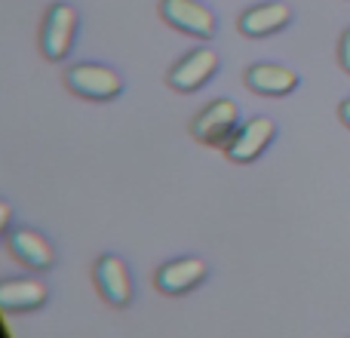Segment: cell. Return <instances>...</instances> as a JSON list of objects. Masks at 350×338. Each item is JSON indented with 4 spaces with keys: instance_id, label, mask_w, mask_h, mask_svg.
I'll return each mask as SVG.
<instances>
[{
    "instance_id": "cell-9",
    "label": "cell",
    "mask_w": 350,
    "mask_h": 338,
    "mask_svg": "<svg viewBox=\"0 0 350 338\" xmlns=\"http://www.w3.org/2000/svg\"><path fill=\"white\" fill-rule=\"evenodd\" d=\"M49 302V286L37 277H6L0 280V311L28 314Z\"/></svg>"
},
{
    "instance_id": "cell-8",
    "label": "cell",
    "mask_w": 350,
    "mask_h": 338,
    "mask_svg": "<svg viewBox=\"0 0 350 338\" xmlns=\"http://www.w3.org/2000/svg\"><path fill=\"white\" fill-rule=\"evenodd\" d=\"M218 71V53L209 47H200L185 53L178 62L170 68L166 83L178 92H197L200 86H206L212 80V74Z\"/></svg>"
},
{
    "instance_id": "cell-10",
    "label": "cell",
    "mask_w": 350,
    "mask_h": 338,
    "mask_svg": "<svg viewBox=\"0 0 350 338\" xmlns=\"http://www.w3.org/2000/svg\"><path fill=\"white\" fill-rule=\"evenodd\" d=\"M10 252H12V259L22 261L31 271H49L55 265V246L49 243V237H43L34 228H12Z\"/></svg>"
},
{
    "instance_id": "cell-13",
    "label": "cell",
    "mask_w": 350,
    "mask_h": 338,
    "mask_svg": "<svg viewBox=\"0 0 350 338\" xmlns=\"http://www.w3.org/2000/svg\"><path fill=\"white\" fill-rule=\"evenodd\" d=\"M338 65L345 74H350V28H345V34L338 40Z\"/></svg>"
},
{
    "instance_id": "cell-6",
    "label": "cell",
    "mask_w": 350,
    "mask_h": 338,
    "mask_svg": "<svg viewBox=\"0 0 350 338\" xmlns=\"http://www.w3.org/2000/svg\"><path fill=\"white\" fill-rule=\"evenodd\" d=\"M273 139H277V123L271 117H252L230 135V142L224 145V154L234 164H255L271 148Z\"/></svg>"
},
{
    "instance_id": "cell-7",
    "label": "cell",
    "mask_w": 350,
    "mask_h": 338,
    "mask_svg": "<svg viewBox=\"0 0 350 338\" xmlns=\"http://www.w3.org/2000/svg\"><path fill=\"white\" fill-rule=\"evenodd\" d=\"M206 274H209V265H206L200 255H181V259H172L157 268L154 286H157V292H163V296L178 298V296H187L191 289H197L206 280Z\"/></svg>"
},
{
    "instance_id": "cell-15",
    "label": "cell",
    "mask_w": 350,
    "mask_h": 338,
    "mask_svg": "<svg viewBox=\"0 0 350 338\" xmlns=\"http://www.w3.org/2000/svg\"><path fill=\"white\" fill-rule=\"evenodd\" d=\"M338 117H341V123L350 129V99H345V102L338 105Z\"/></svg>"
},
{
    "instance_id": "cell-3",
    "label": "cell",
    "mask_w": 350,
    "mask_h": 338,
    "mask_svg": "<svg viewBox=\"0 0 350 338\" xmlns=\"http://www.w3.org/2000/svg\"><path fill=\"white\" fill-rule=\"evenodd\" d=\"M240 123V108L230 99H215L191 120V135L200 145H228Z\"/></svg>"
},
{
    "instance_id": "cell-12",
    "label": "cell",
    "mask_w": 350,
    "mask_h": 338,
    "mask_svg": "<svg viewBox=\"0 0 350 338\" xmlns=\"http://www.w3.org/2000/svg\"><path fill=\"white\" fill-rule=\"evenodd\" d=\"M246 86L258 96L280 99L298 90V74L283 65H273V62H258V65L246 68Z\"/></svg>"
},
{
    "instance_id": "cell-1",
    "label": "cell",
    "mask_w": 350,
    "mask_h": 338,
    "mask_svg": "<svg viewBox=\"0 0 350 338\" xmlns=\"http://www.w3.org/2000/svg\"><path fill=\"white\" fill-rule=\"evenodd\" d=\"M65 86L80 99L90 102H111L123 92V77L117 68L98 65V62H80V65L68 68Z\"/></svg>"
},
{
    "instance_id": "cell-2",
    "label": "cell",
    "mask_w": 350,
    "mask_h": 338,
    "mask_svg": "<svg viewBox=\"0 0 350 338\" xmlns=\"http://www.w3.org/2000/svg\"><path fill=\"white\" fill-rule=\"evenodd\" d=\"M77 25L80 16L71 3H53L43 16V28H40V53L49 62H62L74 47V37H77Z\"/></svg>"
},
{
    "instance_id": "cell-11",
    "label": "cell",
    "mask_w": 350,
    "mask_h": 338,
    "mask_svg": "<svg viewBox=\"0 0 350 338\" xmlns=\"http://www.w3.org/2000/svg\"><path fill=\"white\" fill-rule=\"evenodd\" d=\"M289 22H292L289 3L267 0V3H255V6H249L246 12H240L237 28L246 37H271V34H280Z\"/></svg>"
},
{
    "instance_id": "cell-4",
    "label": "cell",
    "mask_w": 350,
    "mask_h": 338,
    "mask_svg": "<svg viewBox=\"0 0 350 338\" xmlns=\"http://www.w3.org/2000/svg\"><path fill=\"white\" fill-rule=\"evenodd\" d=\"M160 18L181 34L200 37V40H212L218 31L215 12L200 0H160Z\"/></svg>"
},
{
    "instance_id": "cell-5",
    "label": "cell",
    "mask_w": 350,
    "mask_h": 338,
    "mask_svg": "<svg viewBox=\"0 0 350 338\" xmlns=\"http://www.w3.org/2000/svg\"><path fill=\"white\" fill-rule=\"evenodd\" d=\"M92 280H96L102 298L111 304V308H129L135 296L133 286V274H129V265L120 259V255L105 252L102 259L92 265Z\"/></svg>"
},
{
    "instance_id": "cell-14",
    "label": "cell",
    "mask_w": 350,
    "mask_h": 338,
    "mask_svg": "<svg viewBox=\"0 0 350 338\" xmlns=\"http://www.w3.org/2000/svg\"><path fill=\"white\" fill-rule=\"evenodd\" d=\"M10 224H12V206L6 203V200H0V237L12 231Z\"/></svg>"
}]
</instances>
